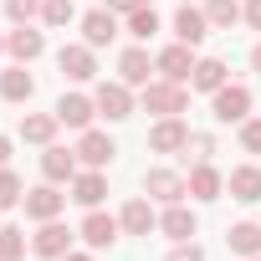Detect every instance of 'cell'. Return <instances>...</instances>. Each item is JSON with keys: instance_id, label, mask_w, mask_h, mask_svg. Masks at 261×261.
<instances>
[{"instance_id": "cell-1", "label": "cell", "mask_w": 261, "mask_h": 261, "mask_svg": "<svg viewBox=\"0 0 261 261\" xmlns=\"http://www.w3.org/2000/svg\"><path fill=\"white\" fill-rule=\"evenodd\" d=\"M246 102H251V97H246V87H225V92L215 97V108H220V118H225V123H230V118H241V113H246Z\"/></svg>"}, {"instance_id": "cell-2", "label": "cell", "mask_w": 261, "mask_h": 261, "mask_svg": "<svg viewBox=\"0 0 261 261\" xmlns=\"http://www.w3.org/2000/svg\"><path fill=\"white\" fill-rule=\"evenodd\" d=\"M174 31H179V36H185V41H200V36H205V16H200V11H190V6H185V11H179V16H174Z\"/></svg>"}, {"instance_id": "cell-3", "label": "cell", "mask_w": 261, "mask_h": 261, "mask_svg": "<svg viewBox=\"0 0 261 261\" xmlns=\"http://www.w3.org/2000/svg\"><path fill=\"white\" fill-rule=\"evenodd\" d=\"M26 210H31V215H41V220H51V215L62 210V195H57V190H36V195L26 200Z\"/></svg>"}, {"instance_id": "cell-4", "label": "cell", "mask_w": 261, "mask_h": 261, "mask_svg": "<svg viewBox=\"0 0 261 261\" xmlns=\"http://www.w3.org/2000/svg\"><path fill=\"white\" fill-rule=\"evenodd\" d=\"M82 236H87L92 246H108V241L118 236V225H113L108 215H87V225H82Z\"/></svg>"}, {"instance_id": "cell-5", "label": "cell", "mask_w": 261, "mask_h": 261, "mask_svg": "<svg viewBox=\"0 0 261 261\" xmlns=\"http://www.w3.org/2000/svg\"><path fill=\"white\" fill-rule=\"evenodd\" d=\"M67 241H72V236H67L62 225H46V230L36 236V251H41V256H62V251H67Z\"/></svg>"}, {"instance_id": "cell-6", "label": "cell", "mask_w": 261, "mask_h": 261, "mask_svg": "<svg viewBox=\"0 0 261 261\" xmlns=\"http://www.w3.org/2000/svg\"><path fill=\"white\" fill-rule=\"evenodd\" d=\"M97 102H102V113H108V118H128V92H123V87H102V92H97Z\"/></svg>"}, {"instance_id": "cell-7", "label": "cell", "mask_w": 261, "mask_h": 261, "mask_svg": "<svg viewBox=\"0 0 261 261\" xmlns=\"http://www.w3.org/2000/svg\"><path fill=\"white\" fill-rule=\"evenodd\" d=\"M57 118H62V123H87V118H92V102H87V97H62Z\"/></svg>"}, {"instance_id": "cell-8", "label": "cell", "mask_w": 261, "mask_h": 261, "mask_svg": "<svg viewBox=\"0 0 261 261\" xmlns=\"http://www.w3.org/2000/svg\"><path fill=\"white\" fill-rule=\"evenodd\" d=\"M82 159H87V164H108V159H113V144H108L102 134H87V139H82Z\"/></svg>"}, {"instance_id": "cell-9", "label": "cell", "mask_w": 261, "mask_h": 261, "mask_svg": "<svg viewBox=\"0 0 261 261\" xmlns=\"http://www.w3.org/2000/svg\"><path fill=\"white\" fill-rule=\"evenodd\" d=\"M108 36H113V16H108V11H92V16H87V41L102 46Z\"/></svg>"}, {"instance_id": "cell-10", "label": "cell", "mask_w": 261, "mask_h": 261, "mask_svg": "<svg viewBox=\"0 0 261 261\" xmlns=\"http://www.w3.org/2000/svg\"><path fill=\"white\" fill-rule=\"evenodd\" d=\"M62 72H67V77H87V72H92V57H87L82 46H72V51H62Z\"/></svg>"}, {"instance_id": "cell-11", "label": "cell", "mask_w": 261, "mask_h": 261, "mask_svg": "<svg viewBox=\"0 0 261 261\" xmlns=\"http://www.w3.org/2000/svg\"><path fill=\"white\" fill-rule=\"evenodd\" d=\"M159 67L179 82V77H190V51H185V46H174V51H164V57H159Z\"/></svg>"}, {"instance_id": "cell-12", "label": "cell", "mask_w": 261, "mask_h": 261, "mask_svg": "<svg viewBox=\"0 0 261 261\" xmlns=\"http://www.w3.org/2000/svg\"><path fill=\"white\" fill-rule=\"evenodd\" d=\"M190 190H195L200 200H215V190H220V174H215V169H195V179H190Z\"/></svg>"}, {"instance_id": "cell-13", "label": "cell", "mask_w": 261, "mask_h": 261, "mask_svg": "<svg viewBox=\"0 0 261 261\" xmlns=\"http://www.w3.org/2000/svg\"><path fill=\"white\" fill-rule=\"evenodd\" d=\"M149 220H154V215H149V205H144V200H134V205L123 210V225H128V230H139V236L149 230Z\"/></svg>"}, {"instance_id": "cell-14", "label": "cell", "mask_w": 261, "mask_h": 261, "mask_svg": "<svg viewBox=\"0 0 261 261\" xmlns=\"http://www.w3.org/2000/svg\"><path fill=\"white\" fill-rule=\"evenodd\" d=\"M220 77H225V67H220V62H200V67H195V87H205V92H210V87H220Z\"/></svg>"}, {"instance_id": "cell-15", "label": "cell", "mask_w": 261, "mask_h": 261, "mask_svg": "<svg viewBox=\"0 0 261 261\" xmlns=\"http://www.w3.org/2000/svg\"><path fill=\"white\" fill-rule=\"evenodd\" d=\"M164 230H169L174 241H185V236H195V220H190L185 210H169V215H164Z\"/></svg>"}, {"instance_id": "cell-16", "label": "cell", "mask_w": 261, "mask_h": 261, "mask_svg": "<svg viewBox=\"0 0 261 261\" xmlns=\"http://www.w3.org/2000/svg\"><path fill=\"white\" fill-rule=\"evenodd\" d=\"M123 77H128V82H144V77H149V57H144V51H128V57H123Z\"/></svg>"}, {"instance_id": "cell-17", "label": "cell", "mask_w": 261, "mask_h": 261, "mask_svg": "<svg viewBox=\"0 0 261 261\" xmlns=\"http://www.w3.org/2000/svg\"><path fill=\"white\" fill-rule=\"evenodd\" d=\"M179 144H185V128H179V123L154 128V149H179Z\"/></svg>"}, {"instance_id": "cell-18", "label": "cell", "mask_w": 261, "mask_h": 261, "mask_svg": "<svg viewBox=\"0 0 261 261\" xmlns=\"http://www.w3.org/2000/svg\"><path fill=\"white\" fill-rule=\"evenodd\" d=\"M0 92H6V97H31V77H26V72H6Z\"/></svg>"}, {"instance_id": "cell-19", "label": "cell", "mask_w": 261, "mask_h": 261, "mask_svg": "<svg viewBox=\"0 0 261 261\" xmlns=\"http://www.w3.org/2000/svg\"><path fill=\"white\" fill-rule=\"evenodd\" d=\"M46 174H51V179H67V174H72V154H67V149H51V154H46Z\"/></svg>"}, {"instance_id": "cell-20", "label": "cell", "mask_w": 261, "mask_h": 261, "mask_svg": "<svg viewBox=\"0 0 261 261\" xmlns=\"http://www.w3.org/2000/svg\"><path fill=\"white\" fill-rule=\"evenodd\" d=\"M230 246H236V251H256V246H261V230H256V225H236V230H230Z\"/></svg>"}, {"instance_id": "cell-21", "label": "cell", "mask_w": 261, "mask_h": 261, "mask_svg": "<svg viewBox=\"0 0 261 261\" xmlns=\"http://www.w3.org/2000/svg\"><path fill=\"white\" fill-rule=\"evenodd\" d=\"M230 185L241 190V200H256V195H261V174H256V169H241Z\"/></svg>"}, {"instance_id": "cell-22", "label": "cell", "mask_w": 261, "mask_h": 261, "mask_svg": "<svg viewBox=\"0 0 261 261\" xmlns=\"http://www.w3.org/2000/svg\"><path fill=\"white\" fill-rule=\"evenodd\" d=\"M11 46H16V57H36V51H41V36H36V31H16Z\"/></svg>"}, {"instance_id": "cell-23", "label": "cell", "mask_w": 261, "mask_h": 261, "mask_svg": "<svg viewBox=\"0 0 261 261\" xmlns=\"http://www.w3.org/2000/svg\"><path fill=\"white\" fill-rule=\"evenodd\" d=\"M77 200H82V205H97V200H102V179H97V174L77 179Z\"/></svg>"}, {"instance_id": "cell-24", "label": "cell", "mask_w": 261, "mask_h": 261, "mask_svg": "<svg viewBox=\"0 0 261 261\" xmlns=\"http://www.w3.org/2000/svg\"><path fill=\"white\" fill-rule=\"evenodd\" d=\"M26 251V241H21V230H0V256H6V261H16Z\"/></svg>"}, {"instance_id": "cell-25", "label": "cell", "mask_w": 261, "mask_h": 261, "mask_svg": "<svg viewBox=\"0 0 261 261\" xmlns=\"http://www.w3.org/2000/svg\"><path fill=\"white\" fill-rule=\"evenodd\" d=\"M149 190H159L164 200H174V195H179V179H174V174H149Z\"/></svg>"}, {"instance_id": "cell-26", "label": "cell", "mask_w": 261, "mask_h": 261, "mask_svg": "<svg viewBox=\"0 0 261 261\" xmlns=\"http://www.w3.org/2000/svg\"><path fill=\"white\" fill-rule=\"evenodd\" d=\"M210 21L230 26V21H236V6H230V0H210Z\"/></svg>"}, {"instance_id": "cell-27", "label": "cell", "mask_w": 261, "mask_h": 261, "mask_svg": "<svg viewBox=\"0 0 261 261\" xmlns=\"http://www.w3.org/2000/svg\"><path fill=\"white\" fill-rule=\"evenodd\" d=\"M154 26H159V16H154V11H134V36H149Z\"/></svg>"}, {"instance_id": "cell-28", "label": "cell", "mask_w": 261, "mask_h": 261, "mask_svg": "<svg viewBox=\"0 0 261 261\" xmlns=\"http://www.w3.org/2000/svg\"><path fill=\"white\" fill-rule=\"evenodd\" d=\"M16 195H21L16 174H0V205H16Z\"/></svg>"}, {"instance_id": "cell-29", "label": "cell", "mask_w": 261, "mask_h": 261, "mask_svg": "<svg viewBox=\"0 0 261 261\" xmlns=\"http://www.w3.org/2000/svg\"><path fill=\"white\" fill-rule=\"evenodd\" d=\"M26 139H51V118H26Z\"/></svg>"}, {"instance_id": "cell-30", "label": "cell", "mask_w": 261, "mask_h": 261, "mask_svg": "<svg viewBox=\"0 0 261 261\" xmlns=\"http://www.w3.org/2000/svg\"><path fill=\"white\" fill-rule=\"evenodd\" d=\"M46 21H51V26L72 21V6H67V0H51V6H46Z\"/></svg>"}, {"instance_id": "cell-31", "label": "cell", "mask_w": 261, "mask_h": 261, "mask_svg": "<svg viewBox=\"0 0 261 261\" xmlns=\"http://www.w3.org/2000/svg\"><path fill=\"white\" fill-rule=\"evenodd\" d=\"M36 11V0H11V16H31Z\"/></svg>"}, {"instance_id": "cell-32", "label": "cell", "mask_w": 261, "mask_h": 261, "mask_svg": "<svg viewBox=\"0 0 261 261\" xmlns=\"http://www.w3.org/2000/svg\"><path fill=\"white\" fill-rule=\"evenodd\" d=\"M246 149H261V123H251V128H246Z\"/></svg>"}, {"instance_id": "cell-33", "label": "cell", "mask_w": 261, "mask_h": 261, "mask_svg": "<svg viewBox=\"0 0 261 261\" xmlns=\"http://www.w3.org/2000/svg\"><path fill=\"white\" fill-rule=\"evenodd\" d=\"M118 11H144V0H113Z\"/></svg>"}, {"instance_id": "cell-34", "label": "cell", "mask_w": 261, "mask_h": 261, "mask_svg": "<svg viewBox=\"0 0 261 261\" xmlns=\"http://www.w3.org/2000/svg\"><path fill=\"white\" fill-rule=\"evenodd\" d=\"M174 261H200V251L190 246V251H174Z\"/></svg>"}, {"instance_id": "cell-35", "label": "cell", "mask_w": 261, "mask_h": 261, "mask_svg": "<svg viewBox=\"0 0 261 261\" xmlns=\"http://www.w3.org/2000/svg\"><path fill=\"white\" fill-rule=\"evenodd\" d=\"M251 21H256V26H261V0H251Z\"/></svg>"}, {"instance_id": "cell-36", "label": "cell", "mask_w": 261, "mask_h": 261, "mask_svg": "<svg viewBox=\"0 0 261 261\" xmlns=\"http://www.w3.org/2000/svg\"><path fill=\"white\" fill-rule=\"evenodd\" d=\"M6 154H11V144H6V139H0V164H6Z\"/></svg>"}, {"instance_id": "cell-37", "label": "cell", "mask_w": 261, "mask_h": 261, "mask_svg": "<svg viewBox=\"0 0 261 261\" xmlns=\"http://www.w3.org/2000/svg\"><path fill=\"white\" fill-rule=\"evenodd\" d=\"M256 72H261V46H256Z\"/></svg>"}, {"instance_id": "cell-38", "label": "cell", "mask_w": 261, "mask_h": 261, "mask_svg": "<svg viewBox=\"0 0 261 261\" xmlns=\"http://www.w3.org/2000/svg\"><path fill=\"white\" fill-rule=\"evenodd\" d=\"M72 261H87V256H72Z\"/></svg>"}]
</instances>
